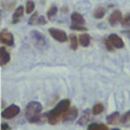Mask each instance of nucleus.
<instances>
[{"instance_id":"1","label":"nucleus","mask_w":130,"mask_h":130,"mask_svg":"<svg viewBox=\"0 0 130 130\" xmlns=\"http://www.w3.org/2000/svg\"><path fill=\"white\" fill-rule=\"evenodd\" d=\"M69 107H70V100H69V99H63V100L59 101V104L46 114L47 122L52 125L57 124V123L59 122V120L61 119L62 114H63Z\"/></svg>"},{"instance_id":"2","label":"nucleus","mask_w":130,"mask_h":130,"mask_svg":"<svg viewBox=\"0 0 130 130\" xmlns=\"http://www.w3.org/2000/svg\"><path fill=\"white\" fill-rule=\"evenodd\" d=\"M43 106L38 101H30L25 107V118L30 123H37L43 119H46V115H42Z\"/></svg>"},{"instance_id":"3","label":"nucleus","mask_w":130,"mask_h":130,"mask_svg":"<svg viewBox=\"0 0 130 130\" xmlns=\"http://www.w3.org/2000/svg\"><path fill=\"white\" fill-rule=\"evenodd\" d=\"M51 37H53V39H55L59 43H66L68 40V36L67 34L61 29H57V28H50L48 30Z\"/></svg>"},{"instance_id":"4","label":"nucleus","mask_w":130,"mask_h":130,"mask_svg":"<svg viewBox=\"0 0 130 130\" xmlns=\"http://www.w3.org/2000/svg\"><path fill=\"white\" fill-rule=\"evenodd\" d=\"M20 114V107L16 105H9L8 107H6L5 109L3 110V113H1V116L4 119H13L15 118L16 115Z\"/></svg>"},{"instance_id":"5","label":"nucleus","mask_w":130,"mask_h":130,"mask_svg":"<svg viewBox=\"0 0 130 130\" xmlns=\"http://www.w3.org/2000/svg\"><path fill=\"white\" fill-rule=\"evenodd\" d=\"M0 44L6 45V46H13L14 45V36L12 32L7 30L0 31Z\"/></svg>"},{"instance_id":"6","label":"nucleus","mask_w":130,"mask_h":130,"mask_svg":"<svg viewBox=\"0 0 130 130\" xmlns=\"http://www.w3.org/2000/svg\"><path fill=\"white\" fill-rule=\"evenodd\" d=\"M77 115H78V110H77L76 107H69L68 109L62 114L61 119L63 122H69V121H74L76 120Z\"/></svg>"},{"instance_id":"7","label":"nucleus","mask_w":130,"mask_h":130,"mask_svg":"<svg viewBox=\"0 0 130 130\" xmlns=\"http://www.w3.org/2000/svg\"><path fill=\"white\" fill-rule=\"evenodd\" d=\"M108 40L110 42V44L113 45L114 48H123L124 47V42L122 40L120 36H118L116 34H110L108 36Z\"/></svg>"},{"instance_id":"8","label":"nucleus","mask_w":130,"mask_h":130,"mask_svg":"<svg viewBox=\"0 0 130 130\" xmlns=\"http://www.w3.org/2000/svg\"><path fill=\"white\" fill-rule=\"evenodd\" d=\"M121 21H122V13L119 9H115L109 15V17H108V23H109L112 27L118 25L119 23H121Z\"/></svg>"},{"instance_id":"9","label":"nucleus","mask_w":130,"mask_h":130,"mask_svg":"<svg viewBox=\"0 0 130 130\" xmlns=\"http://www.w3.org/2000/svg\"><path fill=\"white\" fill-rule=\"evenodd\" d=\"M10 61V55L5 46H0V66H5Z\"/></svg>"},{"instance_id":"10","label":"nucleus","mask_w":130,"mask_h":130,"mask_svg":"<svg viewBox=\"0 0 130 130\" xmlns=\"http://www.w3.org/2000/svg\"><path fill=\"white\" fill-rule=\"evenodd\" d=\"M31 36H32V39L35 40V43H36L38 46H45V44H46L45 38H44V36H43L39 31L34 30V31L31 32Z\"/></svg>"},{"instance_id":"11","label":"nucleus","mask_w":130,"mask_h":130,"mask_svg":"<svg viewBox=\"0 0 130 130\" xmlns=\"http://www.w3.org/2000/svg\"><path fill=\"white\" fill-rule=\"evenodd\" d=\"M71 23L74 25H84L85 24V20L79 13H73L71 14Z\"/></svg>"},{"instance_id":"12","label":"nucleus","mask_w":130,"mask_h":130,"mask_svg":"<svg viewBox=\"0 0 130 130\" xmlns=\"http://www.w3.org/2000/svg\"><path fill=\"white\" fill-rule=\"evenodd\" d=\"M106 14V8L104 6H97L93 9V17L96 20H101Z\"/></svg>"},{"instance_id":"13","label":"nucleus","mask_w":130,"mask_h":130,"mask_svg":"<svg viewBox=\"0 0 130 130\" xmlns=\"http://www.w3.org/2000/svg\"><path fill=\"white\" fill-rule=\"evenodd\" d=\"M24 12H25L24 7H23V6H19V7L15 9L14 14H13V21H12V22L14 23V24L19 22V21H20V19L22 17V15L24 14Z\"/></svg>"},{"instance_id":"14","label":"nucleus","mask_w":130,"mask_h":130,"mask_svg":"<svg viewBox=\"0 0 130 130\" xmlns=\"http://www.w3.org/2000/svg\"><path fill=\"white\" fill-rule=\"evenodd\" d=\"M91 43V37L88 34H81L78 36V44L83 47H88Z\"/></svg>"},{"instance_id":"15","label":"nucleus","mask_w":130,"mask_h":130,"mask_svg":"<svg viewBox=\"0 0 130 130\" xmlns=\"http://www.w3.org/2000/svg\"><path fill=\"white\" fill-rule=\"evenodd\" d=\"M106 120H107V122L109 123V124H116V123H120V113H119V112H114V113L107 115Z\"/></svg>"},{"instance_id":"16","label":"nucleus","mask_w":130,"mask_h":130,"mask_svg":"<svg viewBox=\"0 0 130 130\" xmlns=\"http://www.w3.org/2000/svg\"><path fill=\"white\" fill-rule=\"evenodd\" d=\"M68 39L70 40V48L71 50H77L78 47V36H76L75 34H71L68 36Z\"/></svg>"},{"instance_id":"17","label":"nucleus","mask_w":130,"mask_h":130,"mask_svg":"<svg viewBox=\"0 0 130 130\" xmlns=\"http://www.w3.org/2000/svg\"><path fill=\"white\" fill-rule=\"evenodd\" d=\"M88 130H109V129L104 123H90L88 125Z\"/></svg>"},{"instance_id":"18","label":"nucleus","mask_w":130,"mask_h":130,"mask_svg":"<svg viewBox=\"0 0 130 130\" xmlns=\"http://www.w3.org/2000/svg\"><path fill=\"white\" fill-rule=\"evenodd\" d=\"M103 112H104V105L101 103L96 104V105L92 107V109H91V113L93 114V115H99V114H101Z\"/></svg>"},{"instance_id":"19","label":"nucleus","mask_w":130,"mask_h":130,"mask_svg":"<svg viewBox=\"0 0 130 130\" xmlns=\"http://www.w3.org/2000/svg\"><path fill=\"white\" fill-rule=\"evenodd\" d=\"M24 10H25V13H28V14L34 13V10H35V3L32 1V0H27V4H25Z\"/></svg>"},{"instance_id":"20","label":"nucleus","mask_w":130,"mask_h":130,"mask_svg":"<svg viewBox=\"0 0 130 130\" xmlns=\"http://www.w3.org/2000/svg\"><path fill=\"white\" fill-rule=\"evenodd\" d=\"M57 13H58L57 6H51L50 9L47 10V19H48V20H53V17L57 15Z\"/></svg>"},{"instance_id":"21","label":"nucleus","mask_w":130,"mask_h":130,"mask_svg":"<svg viewBox=\"0 0 130 130\" xmlns=\"http://www.w3.org/2000/svg\"><path fill=\"white\" fill-rule=\"evenodd\" d=\"M121 24H122L123 28H130V13H128L124 16H122Z\"/></svg>"},{"instance_id":"22","label":"nucleus","mask_w":130,"mask_h":130,"mask_svg":"<svg viewBox=\"0 0 130 130\" xmlns=\"http://www.w3.org/2000/svg\"><path fill=\"white\" fill-rule=\"evenodd\" d=\"M129 121H130V110H128V112H125L122 116H120V123L125 124V123H128Z\"/></svg>"},{"instance_id":"23","label":"nucleus","mask_w":130,"mask_h":130,"mask_svg":"<svg viewBox=\"0 0 130 130\" xmlns=\"http://www.w3.org/2000/svg\"><path fill=\"white\" fill-rule=\"evenodd\" d=\"M38 19H39V15L37 14V13H34V14L31 15V17H30L29 20V24H38Z\"/></svg>"},{"instance_id":"24","label":"nucleus","mask_w":130,"mask_h":130,"mask_svg":"<svg viewBox=\"0 0 130 130\" xmlns=\"http://www.w3.org/2000/svg\"><path fill=\"white\" fill-rule=\"evenodd\" d=\"M88 121H89V113H88V112H85V114H84V115H82L81 120L78 121V124L83 125V124H85V123H88Z\"/></svg>"},{"instance_id":"25","label":"nucleus","mask_w":130,"mask_h":130,"mask_svg":"<svg viewBox=\"0 0 130 130\" xmlns=\"http://www.w3.org/2000/svg\"><path fill=\"white\" fill-rule=\"evenodd\" d=\"M70 29H73V30H79V31H86V30H88V28H85L84 25H74V24H71Z\"/></svg>"},{"instance_id":"26","label":"nucleus","mask_w":130,"mask_h":130,"mask_svg":"<svg viewBox=\"0 0 130 130\" xmlns=\"http://www.w3.org/2000/svg\"><path fill=\"white\" fill-rule=\"evenodd\" d=\"M104 43H105V45H106V48H107L108 51L113 52L114 50H115V48H114V47H113V45L110 44V42H109V40H108V38H107V39H105V40H104Z\"/></svg>"},{"instance_id":"27","label":"nucleus","mask_w":130,"mask_h":130,"mask_svg":"<svg viewBox=\"0 0 130 130\" xmlns=\"http://www.w3.org/2000/svg\"><path fill=\"white\" fill-rule=\"evenodd\" d=\"M46 23V19H45L44 16H39V19H38V24H45Z\"/></svg>"},{"instance_id":"28","label":"nucleus","mask_w":130,"mask_h":130,"mask_svg":"<svg viewBox=\"0 0 130 130\" xmlns=\"http://www.w3.org/2000/svg\"><path fill=\"white\" fill-rule=\"evenodd\" d=\"M1 130H10V127L7 123H3V124H1Z\"/></svg>"},{"instance_id":"29","label":"nucleus","mask_w":130,"mask_h":130,"mask_svg":"<svg viewBox=\"0 0 130 130\" xmlns=\"http://www.w3.org/2000/svg\"><path fill=\"white\" fill-rule=\"evenodd\" d=\"M110 130H120L119 128H114V129H110Z\"/></svg>"},{"instance_id":"30","label":"nucleus","mask_w":130,"mask_h":130,"mask_svg":"<svg viewBox=\"0 0 130 130\" xmlns=\"http://www.w3.org/2000/svg\"><path fill=\"white\" fill-rule=\"evenodd\" d=\"M0 20H1V12H0Z\"/></svg>"}]
</instances>
